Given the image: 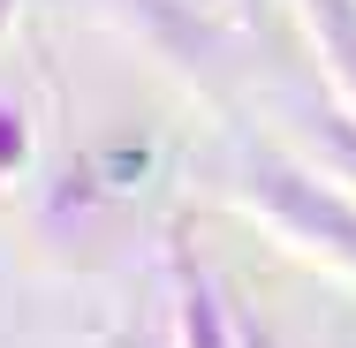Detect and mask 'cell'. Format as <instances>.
I'll use <instances>...</instances> for the list:
<instances>
[{"instance_id": "cell-1", "label": "cell", "mask_w": 356, "mask_h": 348, "mask_svg": "<svg viewBox=\"0 0 356 348\" xmlns=\"http://www.w3.org/2000/svg\"><path fill=\"white\" fill-rule=\"evenodd\" d=\"M250 190H258L266 205L281 212L288 227H303V235H326L334 250H349V258H356V212H349V205H334L326 190H311L303 174H288L281 159H258V167H250Z\"/></svg>"}, {"instance_id": "cell-2", "label": "cell", "mask_w": 356, "mask_h": 348, "mask_svg": "<svg viewBox=\"0 0 356 348\" xmlns=\"http://www.w3.org/2000/svg\"><path fill=\"white\" fill-rule=\"evenodd\" d=\"M311 23H318V38H326L341 83L356 91V8H349V0H311Z\"/></svg>"}, {"instance_id": "cell-3", "label": "cell", "mask_w": 356, "mask_h": 348, "mask_svg": "<svg viewBox=\"0 0 356 348\" xmlns=\"http://www.w3.org/2000/svg\"><path fill=\"white\" fill-rule=\"evenodd\" d=\"M182 333H190V348H227V326H220V303L205 280L182 288Z\"/></svg>"}, {"instance_id": "cell-4", "label": "cell", "mask_w": 356, "mask_h": 348, "mask_svg": "<svg viewBox=\"0 0 356 348\" xmlns=\"http://www.w3.org/2000/svg\"><path fill=\"white\" fill-rule=\"evenodd\" d=\"M15 159H23V114H15L8 99H0V174H8Z\"/></svg>"}, {"instance_id": "cell-5", "label": "cell", "mask_w": 356, "mask_h": 348, "mask_svg": "<svg viewBox=\"0 0 356 348\" xmlns=\"http://www.w3.org/2000/svg\"><path fill=\"white\" fill-rule=\"evenodd\" d=\"M0 15H8V0H0Z\"/></svg>"}]
</instances>
